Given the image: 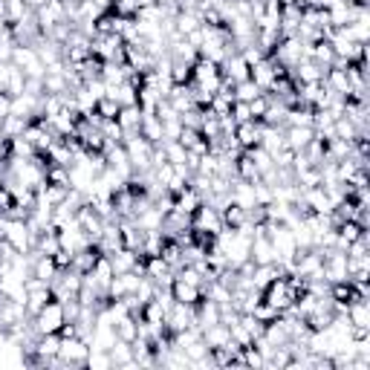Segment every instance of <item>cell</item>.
Returning <instances> with one entry per match:
<instances>
[{
  "label": "cell",
  "instance_id": "cell-1",
  "mask_svg": "<svg viewBox=\"0 0 370 370\" xmlns=\"http://www.w3.org/2000/svg\"><path fill=\"white\" fill-rule=\"evenodd\" d=\"M90 341L82 336H61L58 347V367H87Z\"/></svg>",
  "mask_w": 370,
  "mask_h": 370
},
{
  "label": "cell",
  "instance_id": "cell-2",
  "mask_svg": "<svg viewBox=\"0 0 370 370\" xmlns=\"http://www.w3.org/2000/svg\"><path fill=\"white\" fill-rule=\"evenodd\" d=\"M223 229H226V223H223L220 208H214V206H208V203H203L197 211L191 214V231H194V235L217 238Z\"/></svg>",
  "mask_w": 370,
  "mask_h": 370
},
{
  "label": "cell",
  "instance_id": "cell-3",
  "mask_svg": "<svg viewBox=\"0 0 370 370\" xmlns=\"http://www.w3.org/2000/svg\"><path fill=\"white\" fill-rule=\"evenodd\" d=\"M67 324L64 318V304L61 301H47L38 313L32 316V327L38 330V336H47V333H61V327Z\"/></svg>",
  "mask_w": 370,
  "mask_h": 370
},
{
  "label": "cell",
  "instance_id": "cell-4",
  "mask_svg": "<svg viewBox=\"0 0 370 370\" xmlns=\"http://www.w3.org/2000/svg\"><path fill=\"white\" fill-rule=\"evenodd\" d=\"M125 151H128V160L133 165V171H148L153 165V142H148L145 136L139 133H125V139H122Z\"/></svg>",
  "mask_w": 370,
  "mask_h": 370
},
{
  "label": "cell",
  "instance_id": "cell-5",
  "mask_svg": "<svg viewBox=\"0 0 370 370\" xmlns=\"http://www.w3.org/2000/svg\"><path fill=\"white\" fill-rule=\"evenodd\" d=\"M9 61H12L17 70H24L26 79H44V72H47L44 61L38 58V49H35V47H26V44H15Z\"/></svg>",
  "mask_w": 370,
  "mask_h": 370
},
{
  "label": "cell",
  "instance_id": "cell-6",
  "mask_svg": "<svg viewBox=\"0 0 370 370\" xmlns=\"http://www.w3.org/2000/svg\"><path fill=\"white\" fill-rule=\"evenodd\" d=\"M321 278L333 286V284H344L350 281V269H347V255L341 249H327L324 252V269H321Z\"/></svg>",
  "mask_w": 370,
  "mask_h": 370
},
{
  "label": "cell",
  "instance_id": "cell-7",
  "mask_svg": "<svg viewBox=\"0 0 370 370\" xmlns=\"http://www.w3.org/2000/svg\"><path fill=\"white\" fill-rule=\"evenodd\" d=\"M188 327H197V307L174 301L171 309H168V316H165V330L174 336V333H180V330H188Z\"/></svg>",
  "mask_w": 370,
  "mask_h": 370
},
{
  "label": "cell",
  "instance_id": "cell-8",
  "mask_svg": "<svg viewBox=\"0 0 370 370\" xmlns=\"http://www.w3.org/2000/svg\"><path fill=\"white\" fill-rule=\"evenodd\" d=\"M35 21H38V26H41V32L47 35L52 26L67 21V3L64 0H44V6L35 9Z\"/></svg>",
  "mask_w": 370,
  "mask_h": 370
},
{
  "label": "cell",
  "instance_id": "cell-9",
  "mask_svg": "<svg viewBox=\"0 0 370 370\" xmlns=\"http://www.w3.org/2000/svg\"><path fill=\"white\" fill-rule=\"evenodd\" d=\"M347 321L353 324V336H370V304L367 298H353L344 309Z\"/></svg>",
  "mask_w": 370,
  "mask_h": 370
},
{
  "label": "cell",
  "instance_id": "cell-10",
  "mask_svg": "<svg viewBox=\"0 0 370 370\" xmlns=\"http://www.w3.org/2000/svg\"><path fill=\"white\" fill-rule=\"evenodd\" d=\"M24 286H26V309H29V316H35L47 301H52V289H49L47 281L29 275Z\"/></svg>",
  "mask_w": 370,
  "mask_h": 370
},
{
  "label": "cell",
  "instance_id": "cell-11",
  "mask_svg": "<svg viewBox=\"0 0 370 370\" xmlns=\"http://www.w3.org/2000/svg\"><path fill=\"white\" fill-rule=\"evenodd\" d=\"M301 203L307 206L309 214H330V211H333V203H330L327 191H324L321 185L304 188V191H301Z\"/></svg>",
  "mask_w": 370,
  "mask_h": 370
},
{
  "label": "cell",
  "instance_id": "cell-12",
  "mask_svg": "<svg viewBox=\"0 0 370 370\" xmlns=\"http://www.w3.org/2000/svg\"><path fill=\"white\" fill-rule=\"evenodd\" d=\"M316 139V130L309 128V125H295V128H284V145L289 148V151H295V153H301L309 142Z\"/></svg>",
  "mask_w": 370,
  "mask_h": 370
},
{
  "label": "cell",
  "instance_id": "cell-13",
  "mask_svg": "<svg viewBox=\"0 0 370 370\" xmlns=\"http://www.w3.org/2000/svg\"><path fill=\"white\" fill-rule=\"evenodd\" d=\"M220 70H223V79L231 82V84H238V82H246V79H249V64L243 61L240 52H231L226 61L220 64Z\"/></svg>",
  "mask_w": 370,
  "mask_h": 370
},
{
  "label": "cell",
  "instance_id": "cell-14",
  "mask_svg": "<svg viewBox=\"0 0 370 370\" xmlns=\"http://www.w3.org/2000/svg\"><path fill=\"white\" fill-rule=\"evenodd\" d=\"M249 258L255 266H263V263H278L275 261V249H272V240L266 235H255L252 238V249H249Z\"/></svg>",
  "mask_w": 370,
  "mask_h": 370
},
{
  "label": "cell",
  "instance_id": "cell-15",
  "mask_svg": "<svg viewBox=\"0 0 370 370\" xmlns=\"http://www.w3.org/2000/svg\"><path fill=\"white\" fill-rule=\"evenodd\" d=\"M261 130H263V122H258V119L240 122L238 130H235V139H238V145H240L243 151H249V148L261 145Z\"/></svg>",
  "mask_w": 370,
  "mask_h": 370
},
{
  "label": "cell",
  "instance_id": "cell-16",
  "mask_svg": "<svg viewBox=\"0 0 370 370\" xmlns=\"http://www.w3.org/2000/svg\"><path fill=\"white\" fill-rule=\"evenodd\" d=\"M171 295H174V301H180V304L197 307V304L203 301V286H194V284H185V281H180V278H174Z\"/></svg>",
  "mask_w": 370,
  "mask_h": 370
},
{
  "label": "cell",
  "instance_id": "cell-17",
  "mask_svg": "<svg viewBox=\"0 0 370 370\" xmlns=\"http://www.w3.org/2000/svg\"><path fill=\"white\" fill-rule=\"evenodd\" d=\"M203 206V194L197 191V188H191V185H185L183 191H177L174 194V211H183V214H194Z\"/></svg>",
  "mask_w": 370,
  "mask_h": 370
},
{
  "label": "cell",
  "instance_id": "cell-18",
  "mask_svg": "<svg viewBox=\"0 0 370 370\" xmlns=\"http://www.w3.org/2000/svg\"><path fill=\"white\" fill-rule=\"evenodd\" d=\"M139 136H145V139H148V142H153V145H162V142H165L162 122H160V116H157V113H142Z\"/></svg>",
  "mask_w": 370,
  "mask_h": 370
},
{
  "label": "cell",
  "instance_id": "cell-19",
  "mask_svg": "<svg viewBox=\"0 0 370 370\" xmlns=\"http://www.w3.org/2000/svg\"><path fill=\"white\" fill-rule=\"evenodd\" d=\"M180 145H183L188 153H197V157H203V153H208V139H206V136H203L197 128H185V125H183Z\"/></svg>",
  "mask_w": 370,
  "mask_h": 370
},
{
  "label": "cell",
  "instance_id": "cell-20",
  "mask_svg": "<svg viewBox=\"0 0 370 370\" xmlns=\"http://www.w3.org/2000/svg\"><path fill=\"white\" fill-rule=\"evenodd\" d=\"M200 333H203V341L208 344V350H220V347H226V344L231 341V330H229V324H223V321H217V324H211V327L200 330Z\"/></svg>",
  "mask_w": 370,
  "mask_h": 370
},
{
  "label": "cell",
  "instance_id": "cell-21",
  "mask_svg": "<svg viewBox=\"0 0 370 370\" xmlns=\"http://www.w3.org/2000/svg\"><path fill=\"white\" fill-rule=\"evenodd\" d=\"M32 252H35V249H32ZM32 275L41 278V281H47V284H52L55 275H58L55 258H52V255H38V252H35V258H32Z\"/></svg>",
  "mask_w": 370,
  "mask_h": 370
},
{
  "label": "cell",
  "instance_id": "cell-22",
  "mask_svg": "<svg viewBox=\"0 0 370 370\" xmlns=\"http://www.w3.org/2000/svg\"><path fill=\"white\" fill-rule=\"evenodd\" d=\"M107 353H110L113 367H139V364H136V359H133V347H130L128 341H119V339H116V344L107 350Z\"/></svg>",
  "mask_w": 370,
  "mask_h": 370
},
{
  "label": "cell",
  "instance_id": "cell-23",
  "mask_svg": "<svg viewBox=\"0 0 370 370\" xmlns=\"http://www.w3.org/2000/svg\"><path fill=\"white\" fill-rule=\"evenodd\" d=\"M116 122L125 133H139V122H142V107L139 105H130V107H122Z\"/></svg>",
  "mask_w": 370,
  "mask_h": 370
},
{
  "label": "cell",
  "instance_id": "cell-24",
  "mask_svg": "<svg viewBox=\"0 0 370 370\" xmlns=\"http://www.w3.org/2000/svg\"><path fill=\"white\" fill-rule=\"evenodd\" d=\"M67 185H55V183H44V188H38V203H47V206H61L67 200Z\"/></svg>",
  "mask_w": 370,
  "mask_h": 370
},
{
  "label": "cell",
  "instance_id": "cell-25",
  "mask_svg": "<svg viewBox=\"0 0 370 370\" xmlns=\"http://www.w3.org/2000/svg\"><path fill=\"white\" fill-rule=\"evenodd\" d=\"M217 321H220V307L214 304V301H208V298H203V301L197 304V327L206 330V327L217 324Z\"/></svg>",
  "mask_w": 370,
  "mask_h": 370
},
{
  "label": "cell",
  "instance_id": "cell-26",
  "mask_svg": "<svg viewBox=\"0 0 370 370\" xmlns=\"http://www.w3.org/2000/svg\"><path fill=\"white\" fill-rule=\"evenodd\" d=\"M90 275L95 278V284H99V286L107 292V284H110V278L116 275L110 258H107V255H99V258H95V263H93V269H90Z\"/></svg>",
  "mask_w": 370,
  "mask_h": 370
},
{
  "label": "cell",
  "instance_id": "cell-27",
  "mask_svg": "<svg viewBox=\"0 0 370 370\" xmlns=\"http://www.w3.org/2000/svg\"><path fill=\"white\" fill-rule=\"evenodd\" d=\"M116 339H119V341H136V339H139V316H125L119 324H116Z\"/></svg>",
  "mask_w": 370,
  "mask_h": 370
},
{
  "label": "cell",
  "instance_id": "cell-28",
  "mask_svg": "<svg viewBox=\"0 0 370 370\" xmlns=\"http://www.w3.org/2000/svg\"><path fill=\"white\" fill-rule=\"evenodd\" d=\"M309 58H313L316 64H321V67H333L336 64V52H333V47H330V41L313 44V49H309Z\"/></svg>",
  "mask_w": 370,
  "mask_h": 370
},
{
  "label": "cell",
  "instance_id": "cell-29",
  "mask_svg": "<svg viewBox=\"0 0 370 370\" xmlns=\"http://www.w3.org/2000/svg\"><path fill=\"white\" fill-rule=\"evenodd\" d=\"M220 214H223V223H226L229 229H240L243 223H249V211L240 208V206H235V203H229Z\"/></svg>",
  "mask_w": 370,
  "mask_h": 370
},
{
  "label": "cell",
  "instance_id": "cell-30",
  "mask_svg": "<svg viewBox=\"0 0 370 370\" xmlns=\"http://www.w3.org/2000/svg\"><path fill=\"white\" fill-rule=\"evenodd\" d=\"M162 151H165V160H168L171 165H185V162H188V151L180 145V139L162 142Z\"/></svg>",
  "mask_w": 370,
  "mask_h": 370
},
{
  "label": "cell",
  "instance_id": "cell-31",
  "mask_svg": "<svg viewBox=\"0 0 370 370\" xmlns=\"http://www.w3.org/2000/svg\"><path fill=\"white\" fill-rule=\"evenodd\" d=\"M258 95H263V90L255 82H252V79L235 84V102H252V99H258Z\"/></svg>",
  "mask_w": 370,
  "mask_h": 370
},
{
  "label": "cell",
  "instance_id": "cell-32",
  "mask_svg": "<svg viewBox=\"0 0 370 370\" xmlns=\"http://www.w3.org/2000/svg\"><path fill=\"white\" fill-rule=\"evenodd\" d=\"M191 67L194 64H185V61H174L171 58V84H191Z\"/></svg>",
  "mask_w": 370,
  "mask_h": 370
},
{
  "label": "cell",
  "instance_id": "cell-33",
  "mask_svg": "<svg viewBox=\"0 0 370 370\" xmlns=\"http://www.w3.org/2000/svg\"><path fill=\"white\" fill-rule=\"evenodd\" d=\"M26 125H29V122L17 119V116H6V119L0 122V133L9 136V139H15V136H24V128H26Z\"/></svg>",
  "mask_w": 370,
  "mask_h": 370
},
{
  "label": "cell",
  "instance_id": "cell-34",
  "mask_svg": "<svg viewBox=\"0 0 370 370\" xmlns=\"http://www.w3.org/2000/svg\"><path fill=\"white\" fill-rule=\"evenodd\" d=\"M87 367H90V370H110V367H113L110 353H107V350H90Z\"/></svg>",
  "mask_w": 370,
  "mask_h": 370
},
{
  "label": "cell",
  "instance_id": "cell-35",
  "mask_svg": "<svg viewBox=\"0 0 370 370\" xmlns=\"http://www.w3.org/2000/svg\"><path fill=\"white\" fill-rule=\"evenodd\" d=\"M24 87H26V72H24V70H17V67L12 64V72H9V87H6V93H9V95H21V93H24Z\"/></svg>",
  "mask_w": 370,
  "mask_h": 370
},
{
  "label": "cell",
  "instance_id": "cell-36",
  "mask_svg": "<svg viewBox=\"0 0 370 370\" xmlns=\"http://www.w3.org/2000/svg\"><path fill=\"white\" fill-rule=\"evenodd\" d=\"M110 12H113V15H122V17H136L139 6H136V0H113V3H110Z\"/></svg>",
  "mask_w": 370,
  "mask_h": 370
},
{
  "label": "cell",
  "instance_id": "cell-37",
  "mask_svg": "<svg viewBox=\"0 0 370 370\" xmlns=\"http://www.w3.org/2000/svg\"><path fill=\"white\" fill-rule=\"evenodd\" d=\"M119 105H116L110 95H105V99H99V105H95V113L102 116V119H116V116H119Z\"/></svg>",
  "mask_w": 370,
  "mask_h": 370
},
{
  "label": "cell",
  "instance_id": "cell-38",
  "mask_svg": "<svg viewBox=\"0 0 370 370\" xmlns=\"http://www.w3.org/2000/svg\"><path fill=\"white\" fill-rule=\"evenodd\" d=\"M249 110H252V119H258V122H261V119H263V113L269 110V95L263 93V95H258V99H252V102H249Z\"/></svg>",
  "mask_w": 370,
  "mask_h": 370
},
{
  "label": "cell",
  "instance_id": "cell-39",
  "mask_svg": "<svg viewBox=\"0 0 370 370\" xmlns=\"http://www.w3.org/2000/svg\"><path fill=\"white\" fill-rule=\"evenodd\" d=\"M231 116H235V122H249L252 119V110H249V102H235L231 105Z\"/></svg>",
  "mask_w": 370,
  "mask_h": 370
},
{
  "label": "cell",
  "instance_id": "cell-40",
  "mask_svg": "<svg viewBox=\"0 0 370 370\" xmlns=\"http://www.w3.org/2000/svg\"><path fill=\"white\" fill-rule=\"evenodd\" d=\"M9 72H12V61H0V93H6L9 87Z\"/></svg>",
  "mask_w": 370,
  "mask_h": 370
},
{
  "label": "cell",
  "instance_id": "cell-41",
  "mask_svg": "<svg viewBox=\"0 0 370 370\" xmlns=\"http://www.w3.org/2000/svg\"><path fill=\"white\" fill-rule=\"evenodd\" d=\"M9 113H12V95L9 93H0V122H3Z\"/></svg>",
  "mask_w": 370,
  "mask_h": 370
},
{
  "label": "cell",
  "instance_id": "cell-42",
  "mask_svg": "<svg viewBox=\"0 0 370 370\" xmlns=\"http://www.w3.org/2000/svg\"><path fill=\"white\" fill-rule=\"evenodd\" d=\"M24 3H26V9H38V6H44V0H24Z\"/></svg>",
  "mask_w": 370,
  "mask_h": 370
},
{
  "label": "cell",
  "instance_id": "cell-43",
  "mask_svg": "<svg viewBox=\"0 0 370 370\" xmlns=\"http://www.w3.org/2000/svg\"><path fill=\"white\" fill-rule=\"evenodd\" d=\"M347 6H370V0H344Z\"/></svg>",
  "mask_w": 370,
  "mask_h": 370
}]
</instances>
